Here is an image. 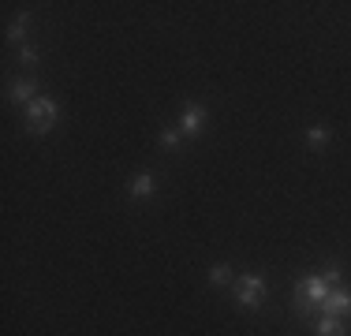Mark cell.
I'll use <instances>...</instances> for the list:
<instances>
[{"label": "cell", "mask_w": 351, "mask_h": 336, "mask_svg": "<svg viewBox=\"0 0 351 336\" xmlns=\"http://www.w3.org/2000/svg\"><path fill=\"white\" fill-rule=\"evenodd\" d=\"M340 284V265H325L322 273H303L291 291V307L299 317H311L314 310H322V302L329 299V291Z\"/></svg>", "instance_id": "cell-1"}, {"label": "cell", "mask_w": 351, "mask_h": 336, "mask_svg": "<svg viewBox=\"0 0 351 336\" xmlns=\"http://www.w3.org/2000/svg\"><path fill=\"white\" fill-rule=\"evenodd\" d=\"M210 284H213V288H228V284H232V265H224V262L210 265Z\"/></svg>", "instance_id": "cell-11"}, {"label": "cell", "mask_w": 351, "mask_h": 336, "mask_svg": "<svg viewBox=\"0 0 351 336\" xmlns=\"http://www.w3.org/2000/svg\"><path fill=\"white\" fill-rule=\"evenodd\" d=\"M56 123H60V101L56 97H38L27 108V131L30 134H49Z\"/></svg>", "instance_id": "cell-2"}, {"label": "cell", "mask_w": 351, "mask_h": 336, "mask_svg": "<svg viewBox=\"0 0 351 336\" xmlns=\"http://www.w3.org/2000/svg\"><path fill=\"white\" fill-rule=\"evenodd\" d=\"M317 336H344V317H332V314H317L314 322Z\"/></svg>", "instance_id": "cell-9"}, {"label": "cell", "mask_w": 351, "mask_h": 336, "mask_svg": "<svg viewBox=\"0 0 351 336\" xmlns=\"http://www.w3.org/2000/svg\"><path fill=\"white\" fill-rule=\"evenodd\" d=\"M154 191H157V180H154V172H135L128 180V195L142 202V198H154Z\"/></svg>", "instance_id": "cell-7"}, {"label": "cell", "mask_w": 351, "mask_h": 336, "mask_svg": "<svg viewBox=\"0 0 351 336\" xmlns=\"http://www.w3.org/2000/svg\"><path fill=\"white\" fill-rule=\"evenodd\" d=\"M206 120H210V112H206V105H198V101H187L183 105V116H180V134L183 139H198V134L206 131Z\"/></svg>", "instance_id": "cell-4"}, {"label": "cell", "mask_w": 351, "mask_h": 336, "mask_svg": "<svg viewBox=\"0 0 351 336\" xmlns=\"http://www.w3.org/2000/svg\"><path fill=\"white\" fill-rule=\"evenodd\" d=\"M15 60H19V64H27V67H34V64L41 60V53H38L34 45H19V49H15Z\"/></svg>", "instance_id": "cell-13"}, {"label": "cell", "mask_w": 351, "mask_h": 336, "mask_svg": "<svg viewBox=\"0 0 351 336\" xmlns=\"http://www.w3.org/2000/svg\"><path fill=\"white\" fill-rule=\"evenodd\" d=\"M161 146H165V149H180V146H183L180 128H161Z\"/></svg>", "instance_id": "cell-12"}, {"label": "cell", "mask_w": 351, "mask_h": 336, "mask_svg": "<svg viewBox=\"0 0 351 336\" xmlns=\"http://www.w3.org/2000/svg\"><path fill=\"white\" fill-rule=\"evenodd\" d=\"M8 101H12V105H23V108H30L38 101V79H15L12 86H8Z\"/></svg>", "instance_id": "cell-5"}, {"label": "cell", "mask_w": 351, "mask_h": 336, "mask_svg": "<svg viewBox=\"0 0 351 336\" xmlns=\"http://www.w3.org/2000/svg\"><path fill=\"white\" fill-rule=\"evenodd\" d=\"M322 314H332V317H351V291L348 288H332L329 299L322 302Z\"/></svg>", "instance_id": "cell-6"}, {"label": "cell", "mask_w": 351, "mask_h": 336, "mask_svg": "<svg viewBox=\"0 0 351 336\" xmlns=\"http://www.w3.org/2000/svg\"><path fill=\"white\" fill-rule=\"evenodd\" d=\"M329 128L325 123H314V128H306V142H311V149H325L329 146Z\"/></svg>", "instance_id": "cell-10"}, {"label": "cell", "mask_w": 351, "mask_h": 336, "mask_svg": "<svg viewBox=\"0 0 351 336\" xmlns=\"http://www.w3.org/2000/svg\"><path fill=\"white\" fill-rule=\"evenodd\" d=\"M236 302L243 310H258L265 302V296H269V288H265V276L262 273H243V276H236Z\"/></svg>", "instance_id": "cell-3"}, {"label": "cell", "mask_w": 351, "mask_h": 336, "mask_svg": "<svg viewBox=\"0 0 351 336\" xmlns=\"http://www.w3.org/2000/svg\"><path fill=\"white\" fill-rule=\"evenodd\" d=\"M27 30H30V12H19L12 23H8V30H4V38H8V45H27Z\"/></svg>", "instance_id": "cell-8"}]
</instances>
